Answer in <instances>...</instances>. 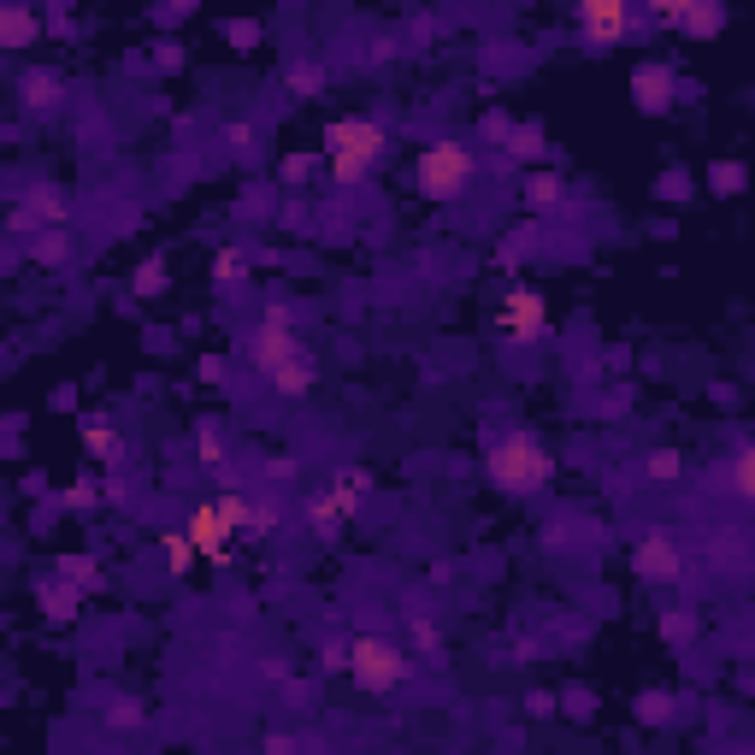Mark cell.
<instances>
[{"instance_id": "cell-1", "label": "cell", "mask_w": 755, "mask_h": 755, "mask_svg": "<svg viewBox=\"0 0 755 755\" xmlns=\"http://www.w3.org/2000/svg\"><path fill=\"white\" fill-rule=\"evenodd\" d=\"M484 479L496 484L502 496H537V490H550V479H555V455L532 431H502V437L484 443Z\"/></svg>"}, {"instance_id": "cell-2", "label": "cell", "mask_w": 755, "mask_h": 755, "mask_svg": "<svg viewBox=\"0 0 755 755\" xmlns=\"http://www.w3.org/2000/svg\"><path fill=\"white\" fill-rule=\"evenodd\" d=\"M378 160H384V124L378 119L349 112V119L325 124V165L336 183H366L378 172Z\"/></svg>"}, {"instance_id": "cell-3", "label": "cell", "mask_w": 755, "mask_h": 755, "mask_svg": "<svg viewBox=\"0 0 755 755\" xmlns=\"http://www.w3.org/2000/svg\"><path fill=\"white\" fill-rule=\"evenodd\" d=\"M343 673H349L366 696H390V691L407 685L413 661H407V650L395 644V637L366 632V637H354V644H349V667H343Z\"/></svg>"}, {"instance_id": "cell-4", "label": "cell", "mask_w": 755, "mask_h": 755, "mask_svg": "<svg viewBox=\"0 0 755 755\" xmlns=\"http://www.w3.org/2000/svg\"><path fill=\"white\" fill-rule=\"evenodd\" d=\"M249 361L272 378V390L283 395H308L313 390V361H308V349L295 343L290 331H278V325H260L249 336Z\"/></svg>"}, {"instance_id": "cell-5", "label": "cell", "mask_w": 755, "mask_h": 755, "mask_svg": "<svg viewBox=\"0 0 755 755\" xmlns=\"http://www.w3.org/2000/svg\"><path fill=\"white\" fill-rule=\"evenodd\" d=\"M472 172H479V160H472L466 142H425L420 160H413V183H420V195L437 201V207L443 201H461Z\"/></svg>"}, {"instance_id": "cell-6", "label": "cell", "mask_w": 755, "mask_h": 755, "mask_svg": "<svg viewBox=\"0 0 755 755\" xmlns=\"http://www.w3.org/2000/svg\"><path fill=\"white\" fill-rule=\"evenodd\" d=\"M496 331L507 336V343H543L550 336V301H543L532 283H507L502 301H496Z\"/></svg>"}, {"instance_id": "cell-7", "label": "cell", "mask_w": 755, "mask_h": 755, "mask_svg": "<svg viewBox=\"0 0 755 755\" xmlns=\"http://www.w3.org/2000/svg\"><path fill=\"white\" fill-rule=\"evenodd\" d=\"M573 24L584 36V48H614V42H626V30H632V7L626 0H584L573 12Z\"/></svg>"}, {"instance_id": "cell-8", "label": "cell", "mask_w": 755, "mask_h": 755, "mask_svg": "<svg viewBox=\"0 0 755 755\" xmlns=\"http://www.w3.org/2000/svg\"><path fill=\"white\" fill-rule=\"evenodd\" d=\"M183 537H189V550H195V561H224L236 550V532H231V520L219 514V502H201L195 514H189Z\"/></svg>"}, {"instance_id": "cell-9", "label": "cell", "mask_w": 755, "mask_h": 755, "mask_svg": "<svg viewBox=\"0 0 755 755\" xmlns=\"http://www.w3.org/2000/svg\"><path fill=\"white\" fill-rule=\"evenodd\" d=\"M632 101H637V112H650V119L673 112V101H678V71L661 66V60H644V66L632 71Z\"/></svg>"}, {"instance_id": "cell-10", "label": "cell", "mask_w": 755, "mask_h": 755, "mask_svg": "<svg viewBox=\"0 0 755 755\" xmlns=\"http://www.w3.org/2000/svg\"><path fill=\"white\" fill-rule=\"evenodd\" d=\"M632 566H637V578H644V584H678V578H685V555H678V543L661 537V532H650L644 543H637Z\"/></svg>"}, {"instance_id": "cell-11", "label": "cell", "mask_w": 755, "mask_h": 755, "mask_svg": "<svg viewBox=\"0 0 755 755\" xmlns=\"http://www.w3.org/2000/svg\"><path fill=\"white\" fill-rule=\"evenodd\" d=\"M349 520H354V514H349V507L331 496V490H325V496H313V502H308V532H313L319 543H336V537H343V525H349Z\"/></svg>"}, {"instance_id": "cell-12", "label": "cell", "mask_w": 755, "mask_h": 755, "mask_svg": "<svg viewBox=\"0 0 755 755\" xmlns=\"http://www.w3.org/2000/svg\"><path fill=\"white\" fill-rule=\"evenodd\" d=\"M36 36H42V12L0 7V48H36Z\"/></svg>"}, {"instance_id": "cell-13", "label": "cell", "mask_w": 755, "mask_h": 755, "mask_svg": "<svg viewBox=\"0 0 755 755\" xmlns=\"http://www.w3.org/2000/svg\"><path fill=\"white\" fill-rule=\"evenodd\" d=\"M678 30H685V36H721L726 30V7H721V0H685Z\"/></svg>"}, {"instance_id": "cell-14", "label": "cell", "mask_w": 755, "mask_h": 755, "mask_svg": "<svg viewBox=\"0 0 755 755\" xmlns=\"http://www.w3.org/2000/svg\"><path fill=\"white\" fill-rule=\"evenodd\" d=\"M78 437H83V449H89V455H94V461H107V466L119 461V449H124V443H119V431H112L107 420H94V413L83 420V431H78Z\"/></svg>"}, {"instance_id": "cell-15", "label": "cell", "mask_w": 755, "mask_h": 755, "mask_svg": "<svg viewBox=\"0 0 755 755\" xmlns=\"http://www.w3.org/2000/svg\"><path fill=\"white\" fill-rule=\"evenodd\" d=\"M561 201H566V183L555 172H532V178H525V207H532V213H550V207H561Z\"/></svg>"}, {"instance_id": "cell-16", "label": "cell", "mask_w": 755, "mask_h": 755, "mask_svg": "<svg viewBox=\"0 0 755 755\" xmlns=\"http://www.w3.org/2000/svg\"><path fill=\"white\" fill-rule=\"evenodd\" d=\"M53 578H66L78 596H83V591H101V566H94L89 555H66V561H60V573H53Z\"/></svg>"}, {"instance_id": "cell-17", "label": "cell", "mask_w": 755, "mask_h": 755, "mask_svg": "<svg viewBox=\"0 0 755 755\" xmlns=\"http://www.w3.org/2000/svg\"><path fill=\"white\" fill-rule=\"evenodd\" d=\"M24 107L30 112L60 107V78H53V71H30V78H24Z\"/></svg>"}, {"instance_id": "cell-18", "label": "cell", "mask_w": 755, "mask_h": 755, "mask_svg": "<svg viewBox=\"0 0 755 755\" xmlns=\"http://www.w3.org/2000/svg\"><path fill=\"white\" fill-rule=\"evenodd\" d=\"M507 154L514 160H543V130L537 124H507Z\"/></svg>"}, {"instance_id": "cell-19", "label": "cell", "mask_w": 755, "mask_h": 755, "mask_svg": "<svg viewBox=\"0 0 755 755\" xmlns=\"http://www.w3.org/2000/svg\"><path fill=\"white\" fill-rule=\"evenodd\" d=\"M366 490H372V472H361V466H349V472H343V479H336V484H331V496H336V502H343V507H349V514H354V507H361V502H366Z\"/></svg>"}, {"instance_id": "cell-20", "label": "cell", "mask_w": 755, "mask_h": 755, "mask_svg": "<svg viewBox=\"0 0 755 755\" xmlns=\"http://www.w3.org/2000/svg\"><path fill=\"white\" fill-rule=\"evenodd\" d=\"M537 224H520V231H507L502 236V249H496V260H502V266H520V260H532V249H537Z\"/></svg>"}, {"instance_id": "cell-21", "label": "cell", "mask_w": 755, "mask_h": 755, "mask_svg": "<svg viewBox=\"0 0 755 755\" xmlns=\"http://www.w3.org/2000/svg\"><path fill=\"white\" fill-rule=\"evenodd\" d=\"M160 555H165V573H172V578H183L189 566H195V550H189L183 532H165V537H160Z\"/></svg>"}, {"instance_id": "cell-22", "label": "cell", "mask_w": 755, "mask_h": 755, "mask_svg": "<svg viewBox=\"0 0 755 755\" xmlns=\"http://www.w3.org/2000/svg\"><path fill=\"white\" fill-rule=\"evenodd\" d=\"M195 455H201V466H224V431L219 425L195 431Z\"/></svg>"}, {"instance_id": "cell-23", "label": "cell", "mask_w": 755, "mask_h": 755, "mask_svg": "<svg viewBox=\"0 0 755 755\" xmlns=\"http://www.w3.org/2000/svg\"><path fill=\"white\" fill-rule=\"evenodd\" d=\"M42 602L53 608V620H71V608H78V591H71L66 578H53V584H42Z\"/></svg>"}, {"instance_id": "cell-24", "label": "cell", "mask_w": 755, "mask_h": 755, "mask_svg": "<svg viewBox=\"0 0 755 755\" xmlns=\"http://www.w3.org/2000/svg\"><path fill=\"white\" fill-rule=\"evenodd\" d=\"M130 290H137V295H160V290H165V260L154 254L148 266H137V278H130Z\"/></svg>"}, {"instance_id": "cell-25", "label": "cell", "mask_w": 755, "mask_h": 755, "mask_svg": "<svg viewBox=\"0 0 755 755\" xmlns=\"http://www.w3.org/2000/svg\"><path fill=\"white\" fill-rule=\"evenodd\" d=\"M667 714H673V696H667V691H650V696H637V721H644V726L667 721Z\"/></svg>"}, {"instance_id": "cell-26", "label": "cell", "mask_w": 755, "mask_h": 755, "mask_svg": "<svg viewBox=\"0 0 755 755\" xmlns=\"http://www.w3.org/2000/svg\"><path fill=\"white\" fill-rule=\"evenodd\" d=\"M66 254H71V242H66V231H42V242H36V260H42V266H60Z\"/></svg>"}, {"instance_id": "cell-27", "label": "cell", "mask_w": 755, "mask_h": 755, "mask_svg": "<svg viewBox=\"0 0 755 755\" xmlns=\"http://www.w3.org/2000/svg\"><path fill=\"white\" fill-rule=\"evenodd\" d=\"M290 83H295V94H319L325 89V71L319 66H290Z\"/></svg>"}, {"instance_id": "cell-28", "label": "cell", "mask_w": 755, "mask_h": 755, "mask_svg": "<svg viewBox=\"0 0 755 755\" xmlns=\"http://www.w3.org/2000/svg\"><path fill=\"white\" fill-rule=\"evenodd\" d=\"M224 42L254 48V42H260V24H254V18H231V24H224Z\"/></svg>"}, {"instance_id": "cell-29", "label": "cell", "mask_w": 755, "mask_h": 755, "mask_svg": "<svg viewBox=\"0 0 755 755\" xmlns=\"http://www.w3.org/2000/svg\"><path fill=\"white\" fill-rule=\"evenodd\" d=\"M650 479H661V484L678 479V455H673V449H655V455H650Z\"/></svg>"}, {"instance_id": "cell-30", "label": "cell", "mask_w": 755, "mask_h": 755, "mask_svg": "<svg viewBox=\"0 0 755 755\" xmlns=\"http://www.w3.org/2000/svg\"><path fill=\"white\" fill-rule=\"evenodd\" d=\"M213 272H219V278H242V272H249V260H242L236 249H219V260H213Z\"/></svg>"}, {"instance_id": "cell-31", "label": "cell", "mask_w": 755, "mask_h": 755, "mask_svg": "<svg viewBox=\"0 0 755 755\" xmlns=\"http://www.w3.org/2000/svg\"><path fill=\"white\" fill-rule=\"evenodd\" d=\"M749 466H755V461H749V449H744V455L732 461V484H738V496H749V490H755V479H749Z\"/></svg>"}, {"instance_id": "cell-32", "label": "cell", "mask_w": 755, "mask_h": 755, "mask_svg": "<svg viewBox=\"0 0 755 755\" xmlns=\"http://www.w3.org/2000/svg\"><path fill=\"white\" fill-rule=\"evenodd\" d=\"M678 18H685V0H667V7H661V0H655V24L678 30Z\"/></svg>"}, {"instance_id": "cell-33", "label": "cell", "mask_w": 755, "mask_h": 755, "mask_svg": "<svg viewBox=\"0 0 755 755\" xmlns=\"http://www.w3.org/2000/svg\"><path fill=\"white\" fill-rule=\"evenodd\" d=\"M154 66H160V71H178V66H183V48H178V42H160Z\"/></svg>"}, {"instance_id": "cell-34", "label": "cell", "mask_w": 755, "mask_h": 755, "mask_svg": "<svg viewBox=\"0 0 755 755\" xmlns=\"http://www.w3.org/2000/svg\"><path fill=\"white\" fill-rule=\"evenodd\" d=\"M738 165H714V183H721V195H732V189H738Z\"/></svg>"}, {"instance_id": "cell-35", "label": "cell", "mask_w": 755, "mask_h": 755, "mask_svg": "<svg viewBox=\"0 0 755 755\" xmlns=\"http://www.w3.org/2000/svg\"><path fill=\"white\" fill-rule=\"evenodd\" d=\"M308 172H313V160H308V154L283 160V178H290V183H301V178H308Z\"/></svg>"}, {"instance_id": "cell-36", "label": "cell", "mask_w": 755, "mask_h": 755, "mask_svg": "<svg viewBox=\"0 0 755 755\" xmlns=\"http://www.w3.org/2000/svg\"><path fill=\"white\" fill-rule=\"evenodd\" d=\"M413 637H420L425 650H437V626H431V620H413Z\"/></svg>"}]
</instances>
